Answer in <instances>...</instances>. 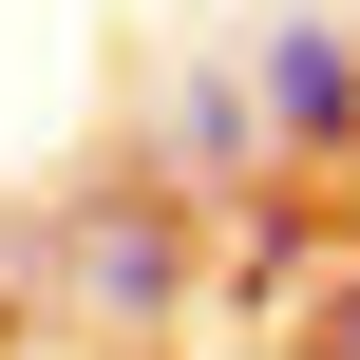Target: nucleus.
<instances>
[{
	"mask_svg": "<svg viewBox=\"0 0 360 360\" xmlns=\"http://www.w3.org/2000/svg\"><path fill=\"white\" fill-rule=\"evenodd\" d=\"M247 95H266V152H285V171H304V152L342 171V152H360V19H323V0H304V19H266Z\"/></svg>",
	"mask_w": 360,
	"mask_h": 360,
	"instance_id": "2",
	"label": "nucleus"
},
{
	"mask_svg": "<svg viewBox=\"0 0 360 360\" xmlns=\"http://www.w3.org/2000/svg\"><path fill=\"white\" fill-rule=\"evenodd\" d=\"M57 266H76L95 323H171V304H190V190H171V209H152V190H95V209L57 228Z\"/></svg>",
	"mask_w": 360,
	"mask_h": 360,
	"instance_id": "1",
	"label": "nucleus"
},
{
	"mask_svg": "<svg viewBox=\"0 0 360 360\" xmlns=\"http://www.w3.org/2000/svg\"><path fill=\"white\" fill-rule=\"evenodd\" d=\"M285 360H360V266H323V285L285 304Z\"/></svg>",
	"mask_w": 360,
	"mask_h": 360,
	"instance_id": "5",
	"label": "nucleus"
},
{
	"mask_svg": "<svg viewBox=\"0 0 360 360\" xmlns=\"http://www.w3.org/2000/svg\"><path fill=\"white\" fill-rule=\"evenodd\" d=\"M171 152H190V171H228V190H247V171H285V152H266V95H247L228 57H190V76H171Z\"/></svg>",
	"mask_w": 360,
	"mask_h": 360,
	"instance_id": "3",
	"label": "nucleus"
},
{
	"mask_svg": "<svg viewBox=\"0 0 360 360\" xmlns=\"http://www.w3.org/2000/svg\"><path fill=\"white\" fill-rule=\"evenodd\" d=\"M228 266H247V304H304V285H323V190L247 171V247H228Z\"/></svg>",
	"mask_w": 360,
	"mask_h": 360,
	"instance_id": "4",
	"label": "nucleus"
},
{
	"mask_svg": "<svg viewBox=\"0 0 360 360\" xmlns=\"http://www.w3.org/2000/svg\"><path fill=\"white\" fill-rule=\"evenodd\" d=\"M0 342H19V266H0Z\"/></svg>",
	"mask_w": 360,
	"mask_h": 360,
	"instance_id": "6",
	"label": "nucleus"
}]
</instances>
